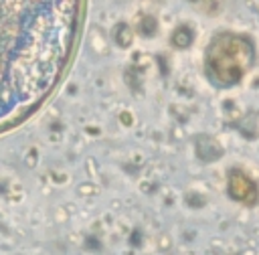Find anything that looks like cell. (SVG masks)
<instances>
[{
	"label": "cell",
	"mask_w": 259,
	"mask_h": 255,
	"mask_svg": "<svg viewBox=\"0 0 259 255\" xmlns=\"http://www.w3.org/2000/svg\"><path fill=\"white\" fill-rule=\"evenodd\" d=\"M85 0H0V134L28 119L63 79Z\"/></svg>",
	"instance_id": "obj_1"
}]
</instances>
